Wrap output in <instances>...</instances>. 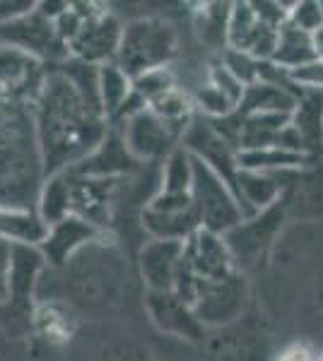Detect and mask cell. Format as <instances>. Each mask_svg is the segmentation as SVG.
Here are the masks:
<instances>
[{
	"instance_id": "cell-1",
	"label": "cell",
	"mask_w": 323,
	"mask_h": 361,
	"mask_svg": "<svg viewBox=\"0 0 323 361\" xmlns=\"http://www.w3.org/2000/svg\"><path fill=\"white\" fill-rule=\"evenodd\" d=\"M34 128L46 178L85 161L111 130L104 116L87 109L78 90L58 66L49 68V78L34 106Z\"/></svg>"
},
{
	"instance_id": "cell-2",
	"label": "cell",
	"mask_w": 323,
	"mask_h": 361,
	"mask_svg": "<svg viewBox=\"0 0 323 361\" xmlns=\"http://www.w3.org/2000/svg\"><path fill=\"white\" fill-rule=\"evenodd\" d=\"M44 180L34 114L0 121V207L37 209Z\"/></svg>"
},
{
	"instance_id": "cell-3",
	"label": "cell",
	"mask_w": 323,
	"mask_h": 361,
	"mask_svg": "<svg viewBox=\"0 0 323 361\" xmlns=\"http://www.w3.org/2000/svg\"><path fill=\"white\" fill-rule=\"evenodd\" d=\"M179 54V32L164 17H135L123 27L116 63L126 75L138 78L157 68H169Z\"/></svg>"
},
{
	"instance_id": "cell-4",
	"label": "cell",
	"mask_w": 323,
	"mask_h": 361,
	"mask_svg": "<svg viewBox=\"0 0 323 361\" xmlns=\"http://www.w3.org/2000/svg\"><path fill=\"white\" fill-rule=\"evenodd\" d=\"M49 66L13 46L0 44V121L34 114Z\"/></svg>"
},
{
	"instance_id": "cell-5",
	"label": "cell",
	"mask_w": 323,
	"mask_h": 361,
	"mask_svg": "<svg viewBox=\"0 0 323 361\" xmlns=\"http://www.w3.org/2000/svg\"><path fill=\"white\" fill-rule=\"evenodd\" d=\"M191 200L201 219V229L225 236L239 222L246 219V212L237 193L220 173L193 157V185Z\"/></svg>"
},
{
	"instance_id": "cell-6",
	"label": "cell",
	"mask_w": 323,
	"mask_h": 361,
	"mask_svg": "<svg viewBox=\"0 0 323 361\" xmlns=\"http://www.w3.org/2000/svg\"><path fill=\"white\" fill-rule=\"evenodd\" d=\"M287 219H290V207H287V200L283 197L273 207L251 214V217H246L244 222L234 226L232 231H227L225 241L237 270L249 272L254 267H261Z\"/></svg>"
},
{
	"instance_id": "cell-7",
	"label": "cell",
	"mask_w": 323,
	"mask_h": 361,
	"mask_svg": "<svg viewBox=\"0 0 323 361\" xmlns=\"http://www.w3.org/2000/svg\"><path fill=\"white\" fill-rule=\"evenodd\" d=\"M193 308L208 330H222L239 323L251 311V284L246 272L237 270L225 279L201 282Z\"/></svg>"
},
{
	"instance_id": "cell-8",
	"label": "cell",
	"mask_w": 323,
	"mask_h": 361,
	"mask_svg": "<svg viewBox=\"0 0 323 361\" xmlns=\"http://www.w3.org/2000/svg\"><path fill=\"white\" fill-rule=\"evenodd\" d=\"M0 44L20 49L25 54L39 58L46 66H61L70 58L68 44L61 39L56 22L39 13V8L29 10L22 17L0 25Z\"/></svg>"
},
{
	"instance_id": "cell-9",
	"label": "cell",
	"mask_w": 323,
	"mask_h": 361,
	"mask_svg": "<svg viewBox=\"0 0 323 361\" xmlns=\"http://www.w3.org/2000/svg\"><path fill=\"white\" fill-rule=\"evenodd\" d=\"M140 226L150 238L186 243L201 231V219L191 195H172L157 190L140 212Z\"/></svg>"
},
{
	"instance_id": "cell-10",
	"label": "cell",
	"mask_w": 323,
	"mask_h": 361,
	"mask_svg": "<svg viewBox=\"0 0 323 361\" xmlns=\"http://www.w3.org/2000/svg\"><path fill=\"white\" fill-rule=\"evenodd\" d=\"M126 147L140 164H164L169 154L181 145L184 135L176 133L172 126L164 121L148 106L145 111L135 114L126 123L119 126Z\"/></svg>"
},
{
	"instance_id": "cell-11",
	"label": "cell",
	"mask_w": 323,
	"mask_h": 361,
	"mask_svg": "<svg viewBox=\"0 0 323 361\" xmlns=\"http://www.w3.org/2000/svg\"><path fill=\"white\" fill-rule=\"evenodd\" d=\"M123 22L109 8L90 20L82 22L73 39L68 44L70 58L90 66H107V63H116L123 39Z\"/></svg>"
},
{
	"instance_id": "cell-12",
	"label": "cell",
	"mask_w": 323,
	"mask_h": 361,
	"mask_svg": "<svg viewBox=\"0 0 323 361\" xmlns=\"http://www.w3.org/2000/svg\"><path fill=\"white\" fill-rule=\"evenodd\" d=\"M181 145H184L196 159H201L203 164H208L215 173H220V176L232 185L234 193H237L239 149L234 147L229 140L222 137L208 118L196 116V121L189 126Z\"/></svg>"
},
{
	"instance_id": "cell-13",
	"label": "cell",
	"mask_w": 323,
	"mask_h": 361,
	"mask_svg": "<svg viewBox=\"0 0 323 361\" xmlns=\"http://www.w3.org/2000/svg\"><path fill=\"white\" fill-rule=\"evenodd\" d=\"M145 311L155 323V328L164 335L179 337L186 342H203L208 337V328L201 323L196 308L176 292H148L145 294Z\"/></svg>"
},
{
	"instance_id": "cell-14",
	"label": "cell",
	"mask_w": 323,
	"mask_h": 361,
	"mask_svg": "<svg viewBox=\"0 0 323 361\" xmlns=\"http://www.w3.org/2000/svg\"><path fill=\"white\" fill-rule=\"evenodd\" d=\"M104 236H107V231L99 229L97 224L87 222L78 214H70L61 222L51 224L49 238L44 241L41 250H44L51 270H63V267H68V263L78 258L82 250L95 246Z\"/></svg>"
},
{
	"instance_id": "cell-15",
	"label": "cell",
	"mask_w": 323,
	"mask_h": 361,
	"mask_svg": "<svg viewBox=\"0 0 323 361\" xmlns=\"http://www.w3.org/2000/svg\"><path fill=\"white\" fill-rule=\"evenodd\" d=\"M283 29V27H280ZM280 29L266 25L256 15L251 3H234L232 20H229V49L254 56L256 61L268 63L278 46Z\"/></svg>"
},
{
	"instance_id": "cell-16",
	"label": "cell",
	"mask_w": 323,
	"mask_h": 361,
	"mask_svg": "<svg viewBox=\"0 0 323 361\" xmlns=\"http://www.w3.org/2000/svg\"><path fill=\"white\" fill-rule=\"evenodd\" d=\"M68 171L70 180H73V214L107 231L111 224L116 193L126 178H95L75 173L73 169H68Z\"/></svg>"
},
{
	"instance_id": "cell-17",
	"label": "cell",
	"mask_w": 323,
	"mask_h": 361,
	"mask_svg": "<svg viewBox=\"0 0 323 361\" xmlns=\"http://www.w3.org/2000/svg\"><path fill=\"white\" fill-rule=\"evenodd\" d=\"M184 265V243L150 238L138 253V270L148 292H174Z\"/></svg>"
},
{
	"instance_id": "cell-18",
	"label": "cell",
	"mask_w": 323,
	"mask_h": 361,
	"mask_svg": "<svg viewBox=\"0 0 323 361\" xmlns=\"http://www.w3.org/2000/svg\"><path fill=\"white\" fill-rule=\"evenodd\" d=\"M184 260L193 275L203 279V282L225 279L237 272V265H234V258L227 248L225 236L205 229L196 231L184 243Z\"/></svg>"
},
{
	"instance_id": "cell-19",
	"label": "cell",
	"mask_w": 323,
	"mask_h": 361,
	"mask_svg": "<svg viewBox=\"0 0 323 361\" xmlns=\"http://www.w3.org/2000/svg\"><path fill=\"white\" fill-rule=\"evenodd\" d=\"M268 335L258 320H251V311L213 340L215 361H268Z\"/></svg>"
},
{
	"instance_id": "cell-20",
	"label": "cell",
	"mask_w": 323,
	"mask_h": 361,
	"mask_svg": "<svg viewBox=\"0 0 323 361\" xmlns=\"http://www.w3.org/2000/svg\"><path fill=\"white\" fill-rule=\"evenodd\" d=\"M46 270H49V260H46L44 250L37 246H15L8 306H13L20 313L32 311V304L39 296V287Z\"/></svg>"
},
{
	"instance_id": "cell-21",
	"label": "cell",
	"mask_w": 323,
	"mask_h": 361,
	"mask_svg": "<svg viewBox=\"0 0 323 361\" xmlns=\"http://www.w3.org/2000/svg\"><path fill=\"white\" fill-rule=\"evenodd\" d=\"M140 169H143V164L126 147V140H123L121 130L119 128H111L109 135L104 137V142L85 161L73 166V171L95 178H131Z\"/></svg>"
},
{
	"instance_id": "cell-22",
	"label": "cell",
	"mask_w": 323,
	"mask_h": 361,
	"mask_svg": "<svg viewBox=\"0 0 323 361\" xmlns=\"http://www.w3.org/2000/svg\"><path fill=\"white\" fill-rule=\"evenodd\" d=\"M237 197L242 202L246 217L258 214L263 209L273 207L285 197V188L280 183L278 173H263V171H249L239 169L237 176Z\"/></svg>"
},
{
	"instance_id": "cell-23",
	"label": "cell",
	"mask_w": 323,
	"mask_h": 361,
	"mask_svg": "<svg viewBox=\"0 0 323 361\" xmlns=\"http://www.w3.org/2000/svg\"><path fill=\"white\" fill-rule=\"evenodd\" d=\"M51 224L39 214V209H10L0 207V238L13 246L41 248L49 238Z\"/></svg>"
},
{
	"instance_id": "cell-24",
	"label": "cell",
	"mask_w": 323,
	"mask_h": 361,
	"mask_svg": "<svg viewBox=\"0 0 323 361\" xmlns=\"http://www.w3.org/2000/svg\"><path fill=\"white\" fill-rule=\"evenodd\" d=\"M292 126L302 135L309 159H323V92H302L292 114Z\"/></svg>"
},
{
	"instance_id": "cell-25",
	"label": "cell",
	"mask_w": 323,
	"mask_h": 361,
	"mask_svg": "<svg viewBox=\"0 0 323 361\" xmlns=\"http://www.w3.org/2000/svg\"><path fill=\"white\" fill-rule=\"evenodd\" d=\"M234 3H201L193 10V29L196 37L210 51L225 54L229 49V20Z\"/></svg>"
},
{
	"instance_id": "cell-26",
	"label": "cell",
	"mask_w": 323,
	"mask_h": 361,
	"mask_svg": "<svg viewBox=\"0 0 323 361\" xmlns=\"http://www.w3.org/2000/svg\"><path fill=\"white\" fill-rule=\"evenodd\" d=\"M311 61H316L311 34L302 32V29L292 27L290 22H287L278 34V46H275V54L270 58V63H273L275 68L285 70V73H292V70L307 66Z\"/></svg>"
},
{
	"instance_id": "cell-27",
	"label": "cell",
	"mask_w": 323,
	"mask_h": 361,
	"mask_svg": "<svg viewBox=\"0 0 323 361\" xmlns=\"http://www.w3.org/2000/svg\"><path fill=\"white\" fill-rule=\"evenodd\" d=\"M311 161L307 154L292 152L287 147H261V149H246L239 152V169H249V171H263V173H283V171H295V169H304Z\"/></svg>"
},
{
	"instance_id": "cell-28",
	"label": "cell",
	"mask_w": 323,
	"mask_h": 361,
	"mask_svg": "<svg viewBox=\"0 0 323 361\" xmlns=\"http://www.w3.org/2000/svg\"><path fill=\"white\" fill-rule=\"evenodd\" d=\"M37 209L49 224H56L73 214V180H70V171L54 173V176L44 180Z\"/></svg>"
},
{
	"instance_id": "cell-29",
	"label": "cell",
	"mask_w": 323,
	"mask_h": 361,
	"mask_svg": "<svg viewBox=\"0 0 323 361\" xmlns=\"http://www.w3.org/2000/svg\"><path fill=\"white\" fill-rule=\"evenodd\" d=\"M133 94V78L126 75L119 63H107L99 66V99H102L104 118L114 121L116 114L121 111L123 104Z\"/></svg>"
},
{
	"instance_id": "cell-30",
	"label": "cell",
	"mask_w": 323,
	"mask_h": 361,
	"mask_svg": "<svg viewBox=\"0 0 323 361\" xmlns=\"http://www.w3.org/2000/svg\"><path fill=\"white\" fill-rule=\"evenodd\" d=\"M191 185H193V154L184 145H179L162 164L160 190L172 195H191Z\"/></svg>"
},
{
	"instance_id": "cell-31",
	"label": "cell",
	"mask_w": 323,
	"mask_h": 361,
	"mask_svg": "<svg viewBox=\"0 0 323 361\" xmlns=\"http://www.w3.org/2000/svg\"><path fill=\"white\" fill-rule=\"evenodd\" d=\"M150 109L160 116L164 123H169L176 133H181V135H186L189 126L196 121V104H193V97L186 94L181 87H176L169 94L152 102Z\"/></svg>"
},
{
	"instance_id": "cell-32",
	"label": "cell",
	"mask_w": 323,
	"mask_h": 361,
	"mask_svg": "<svg viewBox=\"0 0 323 361\" xmlns=\"http://www.w3.org/2000/svg\"><path fill=\"white\" fill-rule=\"evenodd\" d=\"M58 68H61L63 73H66V78L73 82L78 94L82 97V102L87 104V109L95 111L97 116H104L102 99H99V66H90V63L68 58V61L61 63Z\"/></svg>"
},
{
	"instance_id": "cell-33",
	"label": "cell",
	"mask_w": 323,
	"mask_h": 361,
	"mask_svg": "<svg viewBox=\"0 0 323 361\" xmlns=\"http://www.w3.org/2000/svg\"><path fill=\"white\" fill-rule=\"evenodd\" d=\"M133 90L140 99L148 102V106L157 99H162L164 94H169L172 90H176V78L169 68H157L150 73H143L138 78H133Z\"/></svg>"
},
{
	"instance_id": "cell-34",
	"label": "cell",
	"mask_w": 323,
	"mask_h": 361,
	"mask_svg": "<svg viewBox=\"0 0 323 361\" xmlns=\"http://www.w3.org/2000/svg\"><path fill=\"white\" fill-rule=\"evenodd\" d=\"M208 82L213 85L215 90L220 92V94L225 97L229 104H232L234 109H239V104H242V99L246 94V85L222 61H215L213 66H210Z\"/></svg>"
},
{
	"instance_id": "cell-35",
	"label": "cell",
	"mask_w": 323,
	"mask_h": 361,
	"mask_svg": "<svg viewBox=\"0 0 323 361\" xmlns=\"http://www.w3.org/2000/svg\"><path fill=\"white\" fill-rule=\"evenodd\" d=\"M287 22L307 34L319 32L323 27V0H297V3H292Z\"/></svg>"
},
{
	"instance_id": "cell-36",
	"label": "cell",
	"mask_w": 323,
	"mask_h": 361,
	"mask_svg": "<svg viewBox=\"0 0 323 361\" xmlns=\"http://www.w3.org/2000/svg\"><path fill=\"white\" fill-rule=\"evenodd\" d=\"M220 61L225 63V66L232 70L234 75H237L239 80L251 87L256 82H261V70H263V61H256L254 56L249 54H242V51H232L227 49L225 54L220 56Z\"/></svg>"
},
{
	"instance_id": "cell-37",
	"label": "cell",
	"mask_w": 323,
	"mask_h": 361,
	"mask_svg": "<svg viewBox=\"0 0 323 361\" xmlns=\"http://www.w3.org/2000/svg\"><path fill=\"white\" fill-rule=\"evenodd\" d=\"M287 75H290V82L299 92H323V61H319V58Z\"/></svg>"
},
{
	"instance_id": "cell-38",
	"label": "cell",
	"mask_w": 323,
	"mask_h": 361,
	"mask_svg": "<svg viewBox=\"0 0 323 361\" xmlns=\"http://www.w3.org/2000/svg\"><path fill=\"white\" fill-rule=\"evenodd\" d=\"M13 243L0 238V306L10 304V272H13Z\"/></svg>"
},
{
	"instance_id": "cell-39",
	"label": "cell",
	"mask_w": 323,
	"mask_h": 361,
	"mask_svg": "<svg viewBox=\"0 0 323 361\" xmlns=\"http://www.w3.org/2000/svg\"><path fill=\"white\" fill-rule=\"evenodd\" d=\"M34 8H37V3H29V0H0V25L22 17Z\"/></svg>"
},
{
	"instance_id": "cell-40",
	"label": "cell",
	"mask_w": 323,
	"mask_h": 361,
	"mask_svg": "<svg viewBox=\"0 0 323 361\" xmlns=\"http://www.w3.org/2000/svg\"><path fill=\"white\" fill-rule=\"evenodd\" d=\"M275 361H316V357L307 345H299V342H295V345L285 347Z\"/></svg>"
},
{
	"instance_id": "cell-41",
	"label": "cell",
	"mask_w": 323,
	"mask_h": 361,
	"mask_svg": "<svg viewBox=\"0 0 323 361\" xmlns=\"http://www.w3.org/2000/svg\"><path fill=\"white\" fill-rule=\"evenodd\" d=\"M311 39H314V51H316V58H319V61H323V27L319 29V32L311 34Z\"/></svg>"
},
{
	"instance_id": "cell-42",
	"label": "cell",
	"mask_w": 323,
	"mask_h": 361,
	"mask_svg": "<svg viewBox=\"0 0 323 361\" xmlns=\"http://www.w3.org/2000/svg\"><path fill=\"white\" fill-rule=\"evenodd\" d=\"M316 361H323V352H321V354H316Z\"/></svg>"
}]
</instances>
